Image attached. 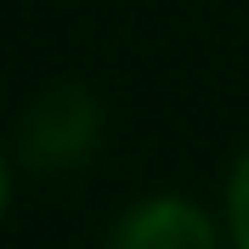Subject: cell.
<instances>
[{
  "label": "cell",
  "mask_w": 249,
  "mask_h": 249,
  "mask_svg": "<svg viewBox=\"0 0 249 249\" xmlns=\"http://www.w3.org/2000/svg\"><path fill=\"white\" fill-rule=\"evenodd\" d=\"M108 142V102L85 79H46L12 124V159L34 176H74Z\"/></svg>",
  "instance_id": "6da1fadb"
},
{
  "label": "cell",
  "mask_w": 249,
  "mask_h": 249,
  "mask_svg": "<svg viewBox=\"0 0 249 249\" xmlns=\"http://www.w3.org/2000/svg\"><path fill=\"white\" fill-rule=\"evenodd\" d=\"M102 249H227V221H221V204L210 210L181 187H159L130 198L108 221Z\"/></svg>",
  "instance_id": "7a4b0ae2"
},
{
  "label": "cell",
  "mask_w": 249,
  "mask_h": 249,
  "mask_svg": "<svg viewBox=\"0 0 249 249\" xmlns=\"http://www.w3.org/2000/svg\"><path fill=\"white\" fill-rule=\"evenodd\" d=\"M221 221H227V249H249V142L232 153V164H227Z\"/></svg>",
  "instance_id": "3957f363"
},
{
  "label": "cell",
  "mask_w": 249,
  "mask_h": 249,
  "mask_svg": "<svg viewBox=\"0 0 249 249\" xmlns=\"http://www.w3.org/2000/svg\"><path fill=\"white\" fill-rule=\"evenodd\" d=\"M12 187H17V159H12L6 142H0V221H6V210H12Z\"/></svg>",
  "instance_id": "277c9868"
}]
</instances>
